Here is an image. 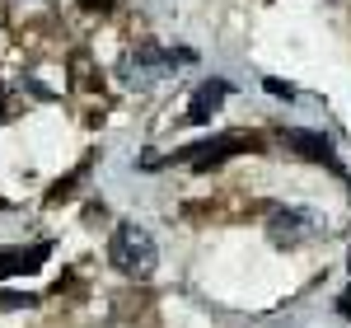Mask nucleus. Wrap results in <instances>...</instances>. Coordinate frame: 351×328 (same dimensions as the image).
I'll use <instances>...</instances> for the list:
<instances>
[{
    "mask_svg": "<svg viewBox=\"0 0 351 328\" xmlns=\"http://www.w3.org/2000/svg\"><path fill=\"white\" fill-rule=\"evenodd\" d=\"M319 230H324V216L309 211V207H276L267 216V235H271V244H281V248L304 244V239H314Z\"/></svg>",
    "mask_w": 351,
    "mask_h": 328,
    "instance_id": "2",
    "label": "nucleus"
},
{
    "mask_svg": "<svg viewBox=\"0 0 351 328\" xmlns=\"http://www.w3.org/2000/svg\"><path fill=\"white\" fill-rule=\"evenodd\" d=\"M33 301L38 296H28V291H0V309H28Z\"/></svg>",
    "mask_w": 351,
    "mask_h": 328,
    "instance_id": "8",
    "label": "nucleus"
},
{
    "mask_svg": "<svg viewBox=\"0 0 351 328\" xmlns=\"http://www.w3.org/2000/svg\"><path fill=\"white\" fill-rule=\"evenodd\" d=\"M267 94H276V99H295V89L286 80H267Z\"/></svg>",
    "mask_w": 351,
    "mask_h": 328,
    "instance_id": "9",
    "label": "nucleus"
},
{
    "mask_svg": "<svg viewBox=\"0 0 351 328\" xmlns=\"http://www.w3.org/2000/svg\"><path fill=\"white\" fill-rule=\"evenodd\" d=\"M188 61H197L188 47H178V52H164V47H136L132 61H127V80H136V84L164 80V75H173L178 66H188Z\"/></svg>",
    "mask_w": 351,
    "mask_h": 328,
    "instance_id": "3",
    "label": "nucleus"
},
{
    "mask_svg": "<svg viewBox=\"0 0 351 328\" xmlns=\"http://www.w3.org/2000/svg\"><path fill=\"white\" fill-rule=\"evenodd\" d=\"M281 141H286L295 155H304V160H314V164H328V169H337V174H342V164H337V155H332V141H328L324 132L291 127V132H281Z\"/></svg>",
    "mask_w": 351,
    "mask_h": 328,
    "instance_id": "5",
    "label": "nucleus"
},
{
    "mask_svg": "<svg viewBox=\"0 0 351 328\" xmlns=\"http://www.w3.org/2000/svg\"><path fill=\"white\" fill-rule=\"evenodd\" d=\"M108 258H112V268H117L122 277H136V281H145V277L160 268V248H155V239H150V230L136 225V220H122V225L112 230Z\"/></svg>",
    "mask_w": 351,
    "mask_h": 328,
    "instance_id": "1",
    "label": "nucleus"
},
{
    "mask_svg": "<svg viewBox=\"0 0 351 328\" xmlns=\"http://www.w3.org/2000/svg\"><path fill=\"white\" fill-rule=\"evenodd\" d=\"M84 10H112V5H117V0H80Z\"/></svg>",
    "mask_w": 351,
    "mask_h": 328,
    "instance_id": "10",
    "label": "nucleus"
},
{
    "mask_svg": "<svg viewBox=\"0 0 351 328\" xmlns=\"http://www.w3.org/2000/svg\"><path fill=\"white\" fill-rule=\"evenodd\" d=\"M47 258V244H33V248H0V281L5 277H19V272H38Z\"/></svg>",
    "mask_w": 351,
    "mask_h": 328,
    "instance_id": "7",
    "label": "nucleus"
},
{
    "mask_svg": "<svg viewBox=\"0 0 351 328\" xmlns=\"http://www.w3.org/2000/svg\"><path fill=\"white\" fill-rule=\"evenodd\" d=\"M239 150H253V141L248 137H216V141H202V145L178 150V160H188L197 174H211V169H220V164L230 160V155H239Z\"/></svg>",
    "mask_w": 351,
    "mask_h": 328,
    "instance_id": "4",
    "label": "nucleus"
},
{
    "mask_svg": "<svg viewBox=\"0 0 351 328\" xmlns=\"http://www.w3.org/2000/svg\"><path fill=\"white\" fill-rule=\"evenodd\" d=\"M0 117H5V94H0Z\"/></svg>",
    "mask_w": 351,
    "mask_h": 328,
    "instance_id": "11",
    "label": "nucleus"
},
{
    "mask_svg": "<svg viewBox=\"0 0 351 328\" xmlns=\"http://www.w3.org/2000/svg\"><path fill=\"white\" fill-rule=\"evenodd\" d=\"M225 99H230V80H206V84H197V94H192V104H188V122H211Z\"/></svg>",
    "mask_w": 351,
    "mask_h": 328,
    "instance_id": "6",
    "label": "nucleus"
}]
</instances>
